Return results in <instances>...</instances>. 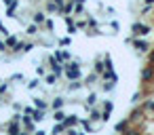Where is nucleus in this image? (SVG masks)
<instances>
[{
	"mask_svg": "<svg viewBox=\"0 0 154 135\" xmlns=\"http://www.w3.org/2000/svg\"><path fill=\"white\" fill-rule=\"evenodd\" d=\"M63 70H66V76H68L70 80H78V78H80V66H78L76 61H68V63L63 66Z\"/></svg>",
	"mask_w": 154,
	"mask_h": 135,
	"instance_id": "f257e3e1",
	"label": "nucleus"
},
{
	"mask_svg": "<svg viewBox=\"0 0 154 135\" xmlns=\"http://www.w3.org/2000/svg\"><path fill=\"white\" fill-rule=\"evenodd\" d=\"M131 32H133V36H146V34L150 32V28L143 26V23H137V21H135V23L131 26Z\"/></svg>",
	"mask_w": 154,
	"mask_h": 135,
	"instance_id": "f03ea898",
	"label": "nucleus"
},
{
	"mask_svg": "<svg viewBox=\"0 0 154 135\" xmlns=\"http://www.w3.org/2000/svg\"><path fill=\"white\" fill-rule=\"evenodd\" d=\"M21 122H23V129H26V131H30V133H34V131H36V127H34V120L30 118V114L21 116Z\"/></svg>",
	"mask_w": 154,
	"mask_h": 135,
	"instance_id": "7ed1b4c3",
	"label": "nucleus"
},
{
	"mask_svg": "<svg viewBox=\"0 0 154 135\" xmlns=\"http://www.w3.org/2000/svg\"><path fill=\"white\" fill-rule=\"evenodd\" d=\"M30 116H32V120H36V122H40V120L45 118V110H40V108H36V110H32V112H30Z\"/></svg>",
	"mask_w": 154,
	"mask_h": 135,
	"instance_id": "20e7f679",
	"label": "nucleus"
},
{
	"mask_svg": "<svg viewBox=\"0 0 154 135\" xmlns=\"http://www.w3.org/2000/svg\"><path fill=\"white\" fill-rule=\"evenodd\" d=\"M57 61H70V53L68 51H55V55H53Z\"/></svg>",
	"mask_w": 154,
	"mask_h": 135,
	"instance_id": "39448f33",
	"label": "nucleus"
},
{
	"mask_svg": "<svg viewBox=\"0 0 154 135\" xmlns=\"http://www.w3.org/2000/svg\"><path fill=\"white\" fill-rule=\"evenodd\" d=\"M141 78L148 82V80H152L154 78V66H150V68H146L143 72H141Z\"/></svg>",
	"mask_w": 154,
	"mask_h": 135,
	"instance_id": "423d86ee",
	"label": "nucleus"
},
{
	"mask_svg": "<svg viewBox=\"0 0 154 135\" xmlns=\"http://www.w3.org/2000/svg\"><path fill=\"white\" fill-rule=\"evenodd\" d=\"M7 131H9L11 135H19V133H21V127H19V122H15V120H13V122L7 127Z\"/></svg>",
	"mask_w": 154,
	"mask_h": 135,
	"instance_id": "0eeeda50",
	"label": "nucleus"
},
{
	"mask_svg": "<svg viewBox=\"0 0 154 135\" xmlns=\"http://www.w3.org/2000/svg\"><path fill=\"white\" fill-rule=\"evenodd\" d=\"M61 122L66 124V129H70V127H74V124H78V118H76V116H66V118H63Z\"/></svg>",
	"mask_w": 154,
	"mask_h": 135,
	"instance_id": "6e6552de",
	"label": "nucleus"
},
{
	"mask_svg": "<svg viewBox=\"0 0 154 135\" xmlns=\"http://www.w3.org/2000/svg\"><path fill=\"white\" fill-rule=\"evenodd\" d=\"M133 47H135V49H137L139 53L148 51V42H146V40H135V42H133Z\"/></svg>",
	"mask_w": 154,
	"mask_h": 135,
	"instance_id": "1a4fd4ad",
	"label": "nucleus"
},
{
	"mask_svg": "<svg viewBox=\"0 0 154 135\" xmlns=\"http://www.w3.org/2000/svg\"><path fill=\"white\" fill-rule=\"evenodd\" d=\"M45 19H47V17H45V13H40V11H38V13H34V23H36V26H38V23H45Z\"/></svg>",
	"mask_w": 154,
	"mask_h": 135,
	"instance_id": "9d476101",
	"label": "nucleus"
},
{
	"mask_svg": "<svg viewBox=\"0 0 154 135\" xmlns=\"http://www.w3.org/2000/svg\"><path fill=\"white\" fill-rule=\"evenodd\" d=\"M139 118H141V110H133L131 116H129V122H135V120H139Z\"/></svg>",
	"mask_w": 154,
	"mask_h": 135,
	"instance_id": "9b49d317",
	"label": "nucleus"
},
{
	"mask_svg": "<svg viewBox=\"0 0 154 135\" xmlns=\"http://www.w3.org/2000/svg\"><path fill=\"white\" fill-rule=\"evenodd\" d=\"M127 129H129V120H120V122H116V131H122V133H125Z\"/></svg>",
	"mask_w": 154,
	"mask_h": 135,
	"instance_id": "f8f14e48",
	"label": "nucleus"
},
{
	"mask_svg": "<svg viewBox=\"0 0 154 135\" xmlns=\"http://www.w3.org/2000/svg\"><path fill=\"white\" fill-rule=\"evenodd\" d=\"M47 11H49V13H61V11H59V7L53 2V0H51V2L47 5Z\"/></svg>",
	"mask_w": 154,
	"mask_h": 135,
	"instance_id": "ddd939ff",
	"label": "nucleus"
},
{
	"mask_svg": "<svg viewBox=\"0 0 154 135\" xmlns=\"http://www.w3.org/2000/svg\"><path fill=\"white\" fill-rule=\"evenodd\" d=\"M78 122H80V124H82V129H85V131H87V133H93V124H91V122H89V120H78Z\"/></svg>",
	"mask_w": 154,
	"mask_h": 135,
	"instance_id": "4468645a",
	"label": "nucleus"
},
{
	"mask_svg": "<svg viewBox=\"0 0 154 135\" xmlns=\"http://www.w3.org/2000/svg\"><path fill=\"white\" fill-rule=\"evenodd\" d=\"M63 101H66V99H61V97H55V99H53V110H59V108L63 106Z\"/></svg>",
	"mask_w": 154,
	"mask_h": 135,
	"instance_id": "2eb2a0df",
	"label": "nucleus"
},
{
	"mask_svg": "<svg viewBox=\"0 0 154 135\" xmlns=\"http://www.w3.org/2000/svg\"><path fill=\"white\" fill-rule=\"evenodd\" d=\"M5 44H7V49H9V47H11V49H13V47H15V44H17V38H15V36H9V38H7V42H5Z\"/></svg>",
	"mask_w": 154,
	"mask_h": 135,
	"instance_id": "dca6fc26",
	"label": "nucleus"
},
{
	"mask_svg": "<svg viewBox=\"0 0 154 135\" xmlns=\"http://www.w3.org/2000/svg\"><path fill=\"white\" fill-rule=\"evenodd\" d=\"M63 118H66V114L61 112V108H59V110H55V120H57V122H61Z\"/></svg>",
	"mask_w": 154,
	"mask_h": 135,
	"instance_id": "f3484780",
	"label": "nucleus"
},
{
	"mask_svg": "<svg viewBox=\"0 0 154 135\" xmlns=\"http://www.w3.org/2000/svg\"><path fill=\"white\" fill-rule=\"evenodd\" d=\"M61 131H66V124H63V122H57V124L53 127V133H61Z\"/></svg>",
	"mask_w": 154,
	"mask_h": 135,
	"instance_id": "a211bd4d",
	"label": "nucleus"
},
{
	"mask_svg": "<svg viewBox=\"0 0 154 135\" xmlns=\"http://www.w3.org/2000/svg\"><path fill=\"white\" fill-rule=\"evenodd\" d=\"M15 9H17V5H9V9H7V15H9V17H15Z\"/></svg>",
	"mask_w": 154,
	"mask_h": 135,
	"instance_id": "6ab92c4d",
	"label": "nucleus"
},
{
	"mask_svg": "<svg viewBox=\"0 0 154 135\" xmlns=\"http://www.w3.org/2000/svg\"><path fill=\"white\" fill-rule=\"evenodd\" d=\"M95 101H97V95H95V93H91V95L87 97V106H93Z\"/></svg>",
	"mask_w": 154,
	"mask_h": 135,
	"instance_id": "aec40b11",
	"label": "nucleus"
},
{
	"mask_svg": "<svg viewBox=\"0 0 154 135\" xmlns=\"http://www.w3.org/2000/svg\"><path fill=\"white\" fill-rule=\"evenodd\" d=\"M34 106H36V108H40V110H47V103H45L42 99H34Z\"/></svg>",
	"mask_w": 154,
	"mask_h": 135,
	"instance_id": "412c9836",
	"label": "nucleus"
},
{
	"mask_svg": "<svg viewBox=\"0 0 154 135\" xmlns=\"http://www.w3.org/2000/svg\"><path fill=\"white\" fill-rule=\"evenodd\" d=\"M103 68H106V63H103V61H97V63H95V72H97V74H99V72H103Z\"/></svg>",
	"mask_w": 154,
	"mask_h": 135,
	"instance_id": "4be33fe9",
	"label": "nucleus"
},
{
	"mask_svg": "<svg viewBox=\"0 0 154 135\" xmlns=\"http://www.w3.org/2000/svg\"><path fill=\"white\" fill-rule=\"evenodd\" d=\"M114 84H116V80H110V82H103V89H106V91H112V89H114Z\"/></svg>",
	"mask_w": 154,
	"mask_h": 135,
	"instance_id": "5701e85b",
	"label": "nucleus"
},
{
	"mask_svg": "<svg viewBox=\"0 0 154 135\" xmlns=\"http://www.w3.org/2000/svg\"><path fill=\"white\" fill-rule=\"evenodd\" d=\"M28 34H38V28H36V23L28 26Z\"/></svg>",
	"mask_w": 154,
	"mask_h": 135,
	"instance_id": "b1692460",
	"label": "nucleus"
},
{
	"mask_svg": "<svg viewBox=\"0 0 154 135\" xmlns=\"http://www.w3.org/2000/svg\"><path fill=\"white\" fill-rule=\"evenodd\" d=\"M47 82H49V84H55V82H57V76H55V74H49V76H47Z\"/></svg>",
	"mask_w": 154,
	"mask_h": 135,
	"instance_id": "393cba45",
	"label": "nucleus"
},
{
	"mask_svg": "<svg viewBox=\"0 0 154 135\" xmlns=\"http://www.w3.org/2000/svg\"><path fill=\"white\" fill-rule=\"evenodd\" d=\"M99 118H101V114L97 110H91V120H99Z\"/></svg>",
	"mask_w": 154,
	"mask_h": 135,
	"instance_id": "a878e982",
	"label": "nucleus"
},
{
	"mask_svg": "<svg viewBox=\"0 0 154 135\" xmlns=\"http://www.w3.org/2000/svg\"><path fill=\"white\" fill-rule=\"evenodd\" d=\"M36 87H38V78H34V80L28 82V89H36Z\"/></svg>",
	"mask_w": 154,
	"mask_h": 135,
	"instance_id": "bb28decb",
	"label": "nucleus"
},
{
	"mask_svg": "<svg viewBox=\"0 0 154 135\" xmlns=\"http://www.w3.org/2000/svg\"><path fill=\"white\" fill-rule=\"evenodd\" d=\"M80 87H82V82H70V91H76Z\"/></svg>",
	"mask_w": 154,
	"mask_h": 135,
	"instance_id": "cd10ccee",
	"label": "nucleus"
},
{
	"mask_svg": "<svg viewBox=\"0 0 154 135\" xmlns=\"http://www.w3.org/2000/svg\"><path fill=\"white\" fill-rule=\"evenodd\" d=\"M112 108H114V103H112V101H106V106H103V112H112Z\"/></svg>",
	"mask_w": 154,
	"mask_h": 135,
	"instance_id": "c85d7f7f",
	"label": "nucleus"
},
{
	"mask_svg": "<svg viewBox=\"0 0 154 135\" xmlns=\"http://www.w3.org/2000/svg\"><path fill=\"white\" fill-rule=\"evenodd\" d=\"M45 26H47V30H53V28H55V23H53L51 19H45Z\"/></svg>",
	"mask_w": 154,
	"mask_h": 135,
	"instance_id": "c756f323",
	"label": "nucleus"
},
{
	"mask_svg": "<svg viewBox=\"0 0 154 135\" xmlns=\"http://www.w3.org/2000/svg\"><path fill=\"white\" fill-rule=\"evenodd\" d=\"M95 80H97V72H95V74H91V76L87 78V84H91V82H95Z\"/></svg>",
	"mask_w": 154,
	"mask_h": 135,
	"instance_id": "7c9ffc66",
	"label": "nucleus"
},
{
	"mask_svg": "<svg viewBox=\"0 0 154 135\" xmlns=\"http://www.w3.org/2000/svg\"><path fill=\"white\" fill-rule=\"evenodd\" d=\"M72 9H74V11H76V13H82V2H78V5H74V7H72Z\"/></svg>",
	"mask_w": 154,
	"mask_h": 135,
	"instance_id": "2f4dec72",
	"label": "nucleus"
},
{
	"mask_svg": "<svg viewBox=\"0 0 154 135\" xmlns=\"http://www.w3.org/2000/svg\"><path fill=\"white\" fill-rule=\"evenodd\" d=\"M70 42H72V40H70V38H61V40H59V44H61V47H68V44H70Z\"/></svg>",
	"mask_w": 154,
	"mask_h": 135,
	"instance_id": "473e14b6",
	"label": "nucleus"
},
{
	"mask_svg": "<svg viewBox=\"0 0 154 135\" xmlns=\"http://www.w3.org/2000/svg\"><path fill=\"white\" fill-rule=\"evenodd\" d=\"M34 49V44H30V42H23V49L21 51H32Z\"/></svg>",
	"mask_w": 154,
	"mask_h": 135,
	"instance_id": "72a5a7b5",
	"label": "nucleus"
},
{
	"mask_svg": "<svg viewBox=\"0 0 154 135\" xmlns=\"http://www.w3.org/2000/svg\"><path fill=\"white\" fill-rule=\"evenodd\" d=\"M139 99H141V93H135V95H133V97H131V101H133V103H137V101H139Z\"/></svg>",
	"mask_w": 154,
	"mask_h": 135,
	"instance_id": "f704fd0d",
	"label": "nucleus"
},
{
	"mask_svg": "<svg viewBox=\"0 0 154 135\" xmlns=\"http://www.w3.org/2000/svg\"><path fill=\"white\" fill-rule=\"evenodd\" d=\"M63 21H66V26H72V23H74L72 17H68V15H63Z\"/></svg>",
	"mask_w": 154,
	"mask_h": 135,
	"instance_id": "c9c22d12",
	"label": "nucleus"
},
{
	"mask_svg": "<svg viewBox=\"0 0 154 135\" xmlns=\"http://www.w3.org/2000/svg\"><path fill=\"white\" fill-rule=\"evenodd\" d=\"M76 30H78V28H76V23H72V26H68V32H70V34H74Z\"/></svg>",
	"mask_w": 154,
	"mask_h": 135,
	"instance_id": "e433bc0d",
	"label": "nucleus"
},
{
	"mask_svg": "<svg viewBox=\"0 0 154 135\" xmlns=\"http://www.w3.org/2000/svg\"><path fill=\"white\" fill-rule=\"evenodd\" d=\"M11 80H23V74H13V78Z\"/></svg>",
	"mask_w": 154,
	"mask_h": 135,
	"instance_id": "4c0bfd02",
	"label": "nucleus"
},
{
	"mask_svg": "<svg viewBox=\"0 0 154 135\" xmlns=\"http://www.w3.org/2000/svg\"><path fill=\"white\" fill-rule=\"evenodd\" d=\"M2 2H5V5L9 7V5H17V0H2Z\"/></svg>",
	"mask_w": 154,
	"mask_h": 135,
	"instance_id": "58836bf2",
	"label": "nucleus"
},
{
	"mask_svg": "<svg viewBox=\"0 0 154 135\" xmlns=\"http://www.w3.org/2000/svg\"><path fill=\"white\" fill-rule=\"evenodd\" d=\"M0 32H2V34H9V30H7V28H5L2 23H0Z\"/></svg>",
	"mask_w": 154,
	"mask_h": 135,
	"instance_id": "ea45409f",
	"label": "nucleus"
},
{
	"mask_svg": "<svg viewBox=\"0 0 154 135\" xmlns=\"http://www.w3.org/2000/svg\"><path fill=\"white\" fill-rule=\"evenodd\" d=\"M0 51H7V44H5L2 40H0Z\"/></svg>",
	"mask_w": 154,
	"mask_h": 135,
	"instance_id": "a19ab883",
	"label": "nucleus"
},
{
	"mask_svg": "<svg viewBox=\"0 0 154 135\" xmlns=\"http://www.w3.org/2000/svg\"><path fill=\"white\" fill-rule=\"evenodd\" d=\"M150 63H154V51L150 53Z\"/></svg>",
	"mask_w": 154,
	"mask_h": 135,
	"instance_id": "79ce46f5",
	"label": "nucleus"
},
{
	"mask_svg": "<svg viewBox=\"0 0 154 135\" xmlns=\"http://www.w3.org/2000/svg\"><path fill=\"white\" fill-rule=\"evenodd\" d=\"M146 2H148V5H152V2H154V0H146Z\"/></svg>",
	"mask_w": 154,
	"mask_h": 135,
	"instance_id": "37998d69",
	"label": "nucleus"
},
{
	"mask_svg": "<svg viewBox=\"0 0 154 135\" xmlns=\"http://www.w3.org/2000/svg\"><path fill=\"white\" fill-rule=\"evenodd\" d=\"M76 2H87V0H76Z\"/></svg>",
	"mask_w": 154,
	"mask_h": 135,
	"instance_id": "c03bdc74",
	"label": "nucleus"
}]
</instances>
